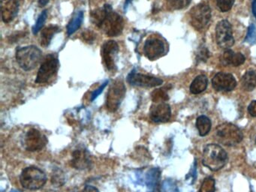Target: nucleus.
<instances>
[{"label": "nucleus", "instance_id": "obj_41", "mask_svg": "<svg viewBox=\"0 0 256 192\" xmlns=\"http://www.w3.org/2000/svg\"><path fill=\"white\" fill-rule=\"evenodd\" d=\"M132 0H126L125 3H124V7H123V9H124V12H126L127 8H128V5H129L130 2H131Z\"/></svg>", "mask_w": 256, "mask_h": 192}, {"label": "nucleus", "instance_id": "obj_6", "mask_svg": "<svg viewBox=\"0 0 256 192\" xmlns=\"http://www.w3.org/2000/svg\"><path fill=\"white\" fill-rule=\"evenodd\" d=\"M59 60L54 54L47 55L38 69L35 83H46L55 76L59 69Z\"/></svg>", "mask_w": 256, "mask_h": 192}, {"label": "nucleus", "instance_id": "obj_29", "mask_svg": "<svg viewBox=\"0 0 256 192\" xmlns=\"http://www.w3.org/2000/svg\"><path fill=\"white\" fill-rule=\"evenodd\" d=\"M199 192H215V179L211 176L205 178L201 184Z\"/></svg>", "mask_w": 256, "mask_h": 192}, {"label": "nucleus", "instance_id": "obj_25", "mask_svg": "<svg viewBox=\"0 0 256 192\" xmlns=\"http://www.w3.org/2000/svg\"><path fill=\"white\" fill-rule=\"evenodd\" d=\"M211 121L208 116H201L197 119L196 127L201 137H205L209 134L211 129Z\"/></svg>", "mask_w": 256, "mask_h": 192}, {"label": "nucleus", "instance_id": "obj_9", "mask_svg": "<svg viewBox=\"0 0 256 192\" xmlns=\"http://www.w3.org/2000/svg\"><path fill=\"white\" fill-rule=\"evenodd\" d=\"M48 143L46 136L35 128H30L23 138V146L29 152H36L43 149Z\"/></svg>", "mask_w": 256, "mask_h": 192}, {"label": "nucleus", "instance_id": "obj_39", "mask_svg": "<svg viewBox=\"0 0 256 192\" xmlns=\"http://www.w3.org/2000/svg\"><path fill=\"white\" fill-rule=\"evenodd\" d=\"M50 0H38V5L39 7H44L48 3Z\"/></svg>", "mask_w": 256, "mask_h": 192}, {"label": "nucleus", "instance_id": "obj_24", "mask_svg": "<svg viewBox=\"0 0 256 192\" xmlns=\"http://www.w3.org/2000/svg\"><path fill=\"white\" fill-rule=\"evenodd\" d=\"M83 12L81 11L77 12L72 17L71 20L68 22V26H67V34L68 35H72L80 28L82 23H83Z\"/></svg>", "mask_w": 256, "mask_h": 192}, {"label": "nucleus", "instance_id": "obj_1", "mask_svg": "<svg viewBox=\"0 0 256 192\" xmlns=\"http://www.w3.org/2000/svg\"><path fill=\"white\" fill-rule=\"evenodd\" d=\"M228 160V154L220 145L208 144L204 149L202 162L210 171H220L225 166Z\"/></svg>", "mask_w": 256, "mask_h": 192}, {"label": "nucleus", "instance_id": "obj_3", "mask_svg": "<svg viewBox=\"0 0 256 192\" xmlns=\"http://www.w3.org/2000/svg\"><path fill=\"white\" fill-rule=\"evenodd\" d=\"M214 136L216 141L227 146H235L243 139L241 130L235 125L228 123L217 126Z\"/></svg>", "mask_w": 256, "mask_h": 192}, {"label": "nucleus", "instance_id": "obj_13", "mask_svg": "<svg viewBox=\"0 0 256 192\" xmlns=\"http://www.w3.org/2000/svg\"><path fill=\"white\" fill-rule=\"evenodd\" d=\"M144 53L148 60H157L165 53V45L159 38H147L144 46Z\"/></svg>", "mask_w": 256, "mask_h": 192}, {"label": "nucleus", "instance_id": "obj_28", "mask_svg": "<svg viewBox=\"0 0 256 192\" xmlns=\"http://www.w3.org/2000/svg\"><path fill=\"white\" fill-rule=\"evenodd\" d=\"M160 192H179V189L175 180L167 179L161 183Z\"/></svg>", "mask_w": 256, "mask_h": 192}, {"label": "nucleus", "instance_id": "obj_17", "mask_svg": "<svg viewBox=\"0 0 256 192\" xmlns=\"http://www.w3.org/2000/svg\"><path fill=\"white\" fill-rule=\"evenodd\" d=\"M20 1L21 0H1V12L4 23H10L17 16Z\"/></svg>", "mask_w": 256, "mask_h": 192}, {"label": "nucleus", "instance_id": "obj_40", "mask_svg": "<svg viewBox=\"0 0 256 192\" xmlns=\"http://www.w3.org/2000/svg\"><path fill=\"white\" fill-rule=\"evenodd\" d=\"M252 9H253V15H254V16L256 18V0L253 1V5H252Z\"/></svg>", "mask_w": 256, "mask_h": 192}, {"label": "nucleus", "instance_id": "obj_42", "mask_svg": "<svg viewBox=\"0 0 256 192\" xmlns=\"http://www.w3.org/2000/svg\"><path fill=\"white\" fill-rule=\"evenodd\" d=\"M10 192H20V191L15 190V189H13V190L11 191Z\"/></svg>", "mask_w": 256, "mask_h": 192}, {"label": "nucleus", "instance_id": "obj_15", "mask_svg": "<svg viewBox=\"0 0 256 192\" xmlns=\"http://www.w3.org/2000/svg\"><path fill=\"white\" fill-rule=\"evenodd\" d=\"M237 82L231 74H216L212 80V86L213 89L218 92L232 91L236 87Z\"/></svg>", "mask_w": 256, "mask_h": 192}, {"label": "nucleus", "instance_id": "obj_14", "mask_svg": "<svg viewBox=\"0 0 256 192\" xmlns=\"http://www.w3.org/2000/svg\"><path fill=\"white\" fill-rule=\"evenodd\" d=\"M172 116V110L165 102L154 103L150 109V118L155 123H167Z\"/></svg>", "mask_w": 256, "mask_h": 192}, {"label": "nucleus", "instance_id": "obj_4", "mask_svg": "<svg viewBox=\"0 0 256 192\" xmlns=\"http://www.w3.org/2000/svg\"><path fill=\"white\" fill-rule=\"evenodd\" d=\"M47 176L44 171L35 166H30L23 169L20 176L21 186L27 190L41 189L46 184Z\"/></svg>", "mask_w": 256, "mask_h": 192}, {"label": "nucleus", "instance_id": "obj_32", "mask_svg": "<svg viewBox=\"0 0 256 192\" xmlns=\"http://www.w3.org/2000/svg\"><path fill=\"white\" fill-rule=\"evenodd\" d=\"M235 0H217V6L221 12H226L231 10Z\"/></svg>", "mask_w": 256, "mask_h": 192}, {"label": "nucleus", "instance_id": "obj_2", "mask_svg": "<svg viewBox=\"0 0 256 192\" xmlns=\"http://www.w3.org/2000/svg\"><path fill=\"white\" fill-rule=\"evenodd\" d=\"M42 59V50L34 45L17 48L16 50V60L19 66L26 71L35 69Z\"/></svg>", "mask_w": 256, "mask_h": 192}, {"label": "nucleus", "instance_id": "obj_11", "mask_svg": "<svg viewBox=\"0 0 256 192\" xmlns=\"http://www.w3.org/2000/svg\"><path fill=\"white\" fill-rule=\"evenodd\" d=\"M119 52V45L115 41H107L102 46V58L107 69L110 71L116 70V58Z\"/></svg>", "mask_w": 256, "mask_h": 192}, {"label": "nucleus", "instance_id": "obj_38", "mask_svg": "<svg viewBox=\"0 0 256 192\" xmlns=\"http://www.w3.org/2000/svg\"><path fill=\"white\" fill-rule=\"evenodd\" d=\"M83 192H100L97 188L94 187L93 186H86Z\"/></svg>", "mask_w": 256, "mask_h": 192}, {"label": "nucleus", "instance_id": "obj_21", "mask_svg": "<svg viewBox=\"0 0 256 192\" xmlns=\"http://www.w3.org/2000/svg\"><path fill=\"white\" fill-rule=\"evenodd\" d=\"M60 31H61V29L58 26L50 25L45 27L41 33V45L44 48L48 47L53 36Z\"/></svg>", "mask_w": 256, "mask_h": 192}, {"label": "nucleus", "instance_id": "obj_37", "mask_svg": "<svg viewBox=\"0 0 256 192\" xmlns=\"http://www.w3.org/2000/svg\"><path fill=\"white\" fill-rule=\"evenodd\" d=\"M248 111L249 113L252 116L256 117V101H253L248 107Z\"/></svg>", "mask_w": 256, "mask_h": 192}, {"label": "nucleus", "instance_id": "obj_7", "mask_svg": "<svg viewBox=\"0 0 256 192\" xmlns=\"http://www.w3.org/2000/svg\"><path fill=\"white\" fill-rule=\"evenodd\" d=\"M211 18V9L207 4H198L190 11V22L195 30L205 28Z\"/></svg>", "mask_w": 256, "mask_h": 192}, {"label": "nucleus", "instance_id": "obj_31", "mask_svg": "<svg viewBox=\"0 0 256 192\" xmlns=\"http://www.w3.org/2000/svg\"><path fill=\"white\" fill-rule=\"evenodd\" d=\"M51 180L53 185L57 186V187H61L65 183V178H64V174L60 170H57L53 174Z\"/></svg>", "mask_w": 256, "mask_h": 192}, {"label": "nucleus", "instance_id": "obj_26", "mask_svg": "<svg viewBox=\"0 0 256 192\" xmlns=\"http://www.w3.org/2000/svg\"><path fill=\"white\" fill-rule=\"evenodd\" d=\"M191 0H167V7L171 11L180 10L190 5Z\"/></svg>", "mask_w": 256, "mask_h": 192}, {"label": "nucleus", "instance_id": "obj_23", "mask_svg": "<svg viewBox=\"0 0 256 192\" xmlns=\"http://www.w3.org/2000/svg\"><path fill=\"white\" fill-rule=\"evenodd\" d=\"M242 87L245 91L252 92L256 87V73L253 71L246 72L241 80Z\"/></svg>", "mask_w": 256, "mask_h": 192}, {"label": "nucleus", "instance_id": "obj_33", "mask_svg": "<svg viewBox=\"0 0 256 192\" xmlns=\"http://www.w3.org/2000/svg\"><path fill=\"white\" fill-rule=\"evenodd\" d=\"M209 56H210V53L208 48L206 47H201L197 53V60L205 63L209 59Z\"/></svg>", "mask_w": 256, "mask_h": 192}, {"label": "nucleus", "instance_id": "obj_27", "mask_svg": "<svg viewBox=\"0 0 256 192\" xmlns=\"http://www.w3.org/2000/svg\"><path fill=\"white\" fill-rule=\"evenodd\" d=\"M152 100L154 103L165 102L168 101V93H167L166 89L161 88V89H157L152 93Z\"/></svg>", "mask_w": 256, "mask_h": 192}, {"label": "nucleus", "instance_id": "obj_43", "mask_svg": "<svg viewBox=\"0 0 256 192\" xmlns=\"http://www.w3.org/2000/svg\"></svg>", "mask_w": 256, "mask_h": 192}, {"label": "nucleus", "instance_id": "obj_18", "mask_svg": "<svg viewBox=\"0 0 256 192\" xmlns=\"http://www.w3.org/2000/svg\"><path fill=\"white\" fill-rule=\"evenodd\" d=\"M161 177V171L159 167H153L145 173L142 181L146 187L147 192H155Z\"/></svg>", "mask_w": 256, "mask_h": 192}, {"label": "nucleus", "instance_id": "obj_19", "mask_svg": "<svg viewBox=\"0 0 256 192\" xmlns=\"http://www.w3.org/2000/svg\"><path fill=\"white\" fill-rule=\"evenodd\" d=\"M244 56L240 53H235L231 50H226L223 53L221 62L223 65L238 67L245 63Z\"/></svg>", "mask_w": 256, "mask_h": 192}, {"label": "nucleus", "instance_id": "obj_10", "mask_svg": "<svg viewBox=\"0 0 256 192\" xmlns=\"http://www.w3.org/2000/svg\"><path fill=\"white\" fill-rule=\"evenodd\" d=\"M216 38L217 45L222 48H229L235 44L231 23L226 20H221L216 25Z\"/></svg>", "mask_w": 256, "mask_h": 192}, {"label": "nucleus", "instance_id": "obj_36", "mask_svg": "<svg viewBox=\"0 0 256 192\" xmlns=\"http://www.w3.org/2000/svg\"><path fill=\"white\" fill-rule=\"evenodd\" d=\"M82 37L86 42H88V43H92L95 40L96 35L93 32L85 31L82 33Z\"/></svg>", "mask_w": 256, "mask_h": 192}, {"label": "nucleus", "instance_id": "obj_22", "mask_svg": "<svg viewBox=\"0 0 256 192\" xmlns=\"http://www.w3.org/2000/svg\"><path fill=\"white\" fill-rule=\"evenodd\" d=\"M208 78L205 75H199L195 78L190 86V92L192 94H200L203 93L208 87Z\"/></svg>", "mask_w": 256, "mask_h": 192}, {"label": "nucleus", "instance_id": "obj_30", "mask_svg": "<svg viewBox=\"0 0 256 192\" xmlns=\"http://www.w3.org/2000/svg\"><path fill=\"white\" fill-rule=\"evenodd\" d=\"M47 17H48V11L44 10L38 16L35 25L32 27V32H33L34 35H36L38 32L42 30V27L46 21Z\"/></svg>", "mask_w": 256, "mask_h": 192}, {"label": "nucleus", "instance_id": "obj_12", "mask_svg": "<svg viewBox=\"0 0 256 192\" xmlns=\"http://www.w3.org/2000/svg\"><path fill=\"white\" fill-rule=\"evenodd\" d=\"M127 82L131 86L145 88L157 87L163 83L162 80L160 78L137 73L135 70L131 71L128 74L127 77Z\"/></svg>", "mask_w": 256, "mask_h": 192}, {"label": "nucleus", "instance_id": "obj_34", "mask_svg": "<svg viewBox=\"0 0 256 192\" xmlns=\"http://www.w3.org/2000/svg\"><path fill=\"white\" fill-rule=\"evenodd\" d=\"M256 39V27H255L254 24H251L248 30L247 35H246V42L251 43V42H255Z\"/></svg>", "mask_w": 256, "mask_h": 192}, {"label": "nucleus", "instance_id": "obj_16", "mask_svg": "<svg viewBox=\"0 0 256 192\" xmlns=\"http://www.w3.org/2000/svg\"><path fill=\"white\" fill-rule=\"evenodd\" d=\"M71 164L75 169L84 171L92 167L91 156L88 151L84 149H79L74 151Z\"/></svg>", "mask_w": 256, "mask_h": 192}, {"label": "nucleus", "instance_id": "obj_5", "mask_svg": "<svg viewBox=\"0 0 256 192\" xmlns=\"http://www.w3.org/2000/svg\"><path fill=\"white\" fill-rule=\"evenodd\" d=\"M127 88L122 80H116L111 85L106 98V108L111 113H114L120 108L125 98Z\"/></svg>", "mask_w": 256, "mask_h": 192}, {"label": "nucleus", "instance_id": "obj_20", "mask_svg": "<svg viewBox=\"0 0 256 192\" xmlns=\"http://www.w3.org/2000/svg\"><path fill=\"white\" fill-rule=\"evenodd\" d=\"M111 9H112V7L108 4H105L102 8H98L92 11L90 13L92 23L100 28Z\"/></svg>", "mask_w": 256, "mask_h": 192}, {"label": "nucleus", "instance_id": "obj_35", "mask_svg": "<svg viewBox=\"0 0 256 192\" xmlns=\"http://www.w3.org/2000/svg\"><path fill=\"white\" fill-rule=\"evenodd\" d=\"M108 80H106L105 83H102V85L99 86V87L97 89V90H94L92 93L91 96H90V101H93L94 100L98 98V96L101 95V93L103 92V90H105V88L106 87L107 85H108Z\"/></svg>", "mask_w": 256, "mask_h": 192}, {"label": "nucleus", "instance_id": "obj_8", "mask_svg": "<svg viewBox=\"0 0 256 192\" xmlns=\"http://www.w3.org/2000/svg\"><path fill=\"white\" fill-rule=\"evenodd\" d=\"M124 21L121 15L111 9L99 29L109 37H116L123 32Z\"/></svg>", "mask_w": 256, "mask_h": 192}]
</instances>
